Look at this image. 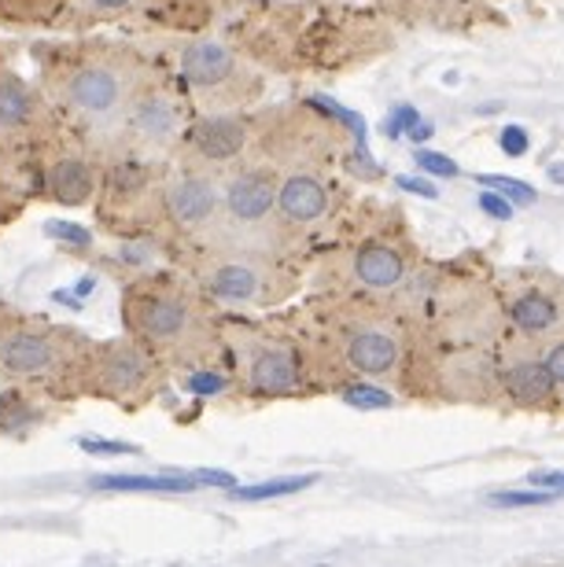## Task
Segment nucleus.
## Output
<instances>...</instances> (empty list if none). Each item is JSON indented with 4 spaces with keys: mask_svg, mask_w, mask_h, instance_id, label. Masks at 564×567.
<instances>
[{
    "mask_svg": "<svg viewBox=\"0 0 564 567\" xmlns=\"http://www.w3.org/2000/svg\"><path fill=\"white\" fill-rule=\"evenodd\" d=\"M60 96L66 111L89 122V126H111V122H119L130 107V78L115 63L89 60L63 74Z\"/></svg>",
    "mask_w": 564,
    "mask_h": 567,
    "instance_id": "nucleus-1",
    "label": "nucleus"
},
{
    "mask_svg": "<svg viewBox=\"0 0 564 567\" xmlns=\"http://www.w3.org/2000/svg\"><path fill=\"white\" fill-rule=\"evenodd\" d=\"M126 321L144 343L177 350L196 332L199 313L188 302V295L174 288H137L133 295H126Z\"/></svg>",
    "mask_w": 564,
    "mask_h": 567,
    "instance_id": "nucleus-2",
    "label": "nucleus"
},
{
    "mask_svg": "<svg viewBox=\"0 0 564 567\" xmlns=\"http://www.w3.org/2000/svg\"><path fill=\"white\" fill-rule=\"evenodd\" d=\"M182 82L207 107L229 104L240 93V63L218 41H192L182 52Z\"/></svg>",
    "mask_w": 564,
    "mask_h": 567,
    "instance_id": "nucleus-3",
    "label": "nucleus"
},
{
    "mask_svg": "<svg viewBox=\"0 0 564 567\" xmlns=\"http://www.w3.org/2000/svg\"><path fill=\"white\" fill-rule=\"evenodd\" d=\"M163 207L166 218H171L177 229L185 233H199L214 225L222 210V188L214 185L211 174H199V169H182L166 181L163 188Z\"/></svg>",
    "mask_w": 564,
    "mask_h": 567,
    "instance_id": "nucleus-4",
    "label": "nucleus"
},
{
    "mask_svg": "<svg viewBox=\"0 0 564 567\" xmlns=\"http://www.w3.org/2000/svg\"><path fill=\"white\" fill-rule=\"evenodd\" d=\"M222 210L240 229H258L277 210V177L269 169H236L222 185Z\"/></svg>",
    "mask_w": 564,
    "mask_h": 567,
    "instance_id": "nucleus-5",
    "label": "nucleus"
},
{
    "mask_svg": "<svg viewBox=\"0 0 564 567\" xmlns=\"http://www.w3.org/2000/svg\"><path fill=\"white\" fill-rule=\"evenodd\" d=\"M247 137V122L240 115H229V111H207L199 115L196 122H188L182 141L199 163H211V166H225V163H236L244 155Z\"/></svg>",
    "mask_w": 564,
    "mask_h": 567,
    "instance_id": "nucleus-6",
    "label": "nucleus"
},
{
    "mask_svg": "<svg viewBox=\"0 0 564 567\" xmlns=\"http://www.w3.org/2000/svg\"><path fill=\"white\" fill-rule=\"evenodd\" d=\"M203 288H207L218 302L258 306L274 295V277H269L255 258H225V262L207 266Z\"/></svg>",
    "mask_w": 564,
    "mask_h": 567,
    "instance_id": "nucleus-7",
    "label": "nucleus"
},
{
    "mask_svg": "<svg viewBox=\"0 0 564 567\" xmlns=\"http://www.w3.org/2000/svg\"><path fill=\"white\" fill-rule=\"evenodd\" d=\"M126 122L144 147H160L166 152L171 144L182 141L185 133V118L177 104L160 89H144V93L130 96V107H126Z\"/></svg>",
    "mask_w": 564,
    "mask_h": 567,
    "instance_id": "nucleus-8",
    "label": "nucleus"
},
{
    "mask_svg": "<svg viewBox=\"0 0 564 567\" xmlns=\"http://www.w3.org/2000/svg\"><path fill=\"white\" fill-rule=\"evenodd\" d=\"M60 365V347L41 328H16L0 336V369L19 380H38Z\"/></svg>",
    "mask_w": 564,
    "mask_h": 567,
    "instance_id": "nucleus-9",
    "label": "nucleus"
},
{
    "mask_svg": "<svg viewBox=\"0 0 564 567\" xmlns=\"http://www.w3.org/2000/svg\"><path fill=\"white\" fill-rule=\"evenodd\" d=\"M96 372L100 388L126 399V394H137L152 380V358L141 343H111L107 350H100Z\"/></svg>",
    "mask_w": 564,
    "mask_h": 567,
    "instance_id": "nucleus-10",
    "label": "nucleus"
},
{
    "mask_svg": "<svg viewBox=\"0 0 564 567\" xmlns=\"http://www.w3.org/2000/svg\"><path fill=\"white\" fill-rule=\"evenodd\" d=\"M347 365H351L358 377H388V372L399 365L402 358V343L391 328H380V324H369V328H358L347 339Z\"/></svg>",
    "mask_w": 564,
    "mask_h": 567,
    "instance_id": "nucleus-11",
    "label": "nucleus"
},
{
    "mask_svg": "<svg viewBox=\"0 0 564 567\" xmlns=\"http://www.w3.org/2000/svg\"><path fill=\"white\" fill-rule=\"evenodd\" d=\"M277 210L288 225H314L329 214V188L307 169L277 181Z\"/></svg>",
    "mask_w": 564,
    "mask_h": 567,
    "instance_id": "nucleus-12",
    "label": "nucleus"
},
{
    "mask_svg": "<svg viewBox=\"0 0 564 567\" xmlns=\"http://www.w3.org/2000/svg\"><path fill=\"white\" fill-rule=\"evenodd\" d=\"M247 383L258 394H288L299 388V361L285 343H263L247 361Z\"/></svg>",
    "mask_w": 564,
    "mask_h": 567,
    "instance_id": "nucleus-13",
    "label": "nucleus"
},
{
    "mask_svg": "<svg viewBox=\"0 0 564 567\" xmlns=\"http://www.w3.org/2000/svg\"><path fill=\"white\" fill-rule=\"evenodd\" d=\"M49 192L66 207H82L96 192V169L82 155H60L49 169Z\"/></svg>",
    "mask_w": 564,
    "mask_h": 567,
    "instance_id": "nucleus-14",
    "label": "nucleus"
},
{
    "mask_svg": "<svg viewBox=\"0 0 564 567\" xmlns=\"http://www.w3.org/2000/svg\"><path fill=\"white\" fill-rule=\"evenodd\" d=\"M402 255L388 244H366L355 255V280L369 291H391L402 284Z\"/></svg>",
    "mask_w": 564,
    "mask_h": 567,
    "instance_id": "nucleus-15",
    "label": "nucleus"
},
{
    "mask_svg": "<svg viewBox=\"0 0 564 567\" xmlns=\"http://www.w3.org/2000/svg\"><path fill=\"white\" fill-rule=\"evenodd\" d=\"M502 383H505V391H510V399L513 402H527V405H543L554 399V377H550V369H546V361H539V358H521V361H513L510 369L502 372Z\"/></svg>",
    "mask_w": 564,
    "mask_h": 567,
    "instance_id": "nucleus-16",
    "label": "nucleus"
},
{
    "mask_svg": "<svg viewBox=\"0 0 564 567\" xmlns=\"http://www.w3.org/2000/svg\"><path fill=\"white\" fill-rule=\"evenodd\" d=\"M96 491L111 494H192L199 491L196 475H96Z\"/></svg>",
    "mask_w": 564,
    "mask_h": 567,
    "instance_id": "nucleus-17",
    "label": "nucleus"
},
{
    "mask_svg": "<svg viewBox=\"0 0 564 567\" xmlns=\"http://www.w3.org/2000/svg\"><path fill=\"white\" fill-rule=\"evenodd\" d=\"M33 115H38V100H33L30 85L19 74H0V133L27 130Z\"/></svg>",
    "mask_w": 564,
    "mask_h": 567,
    "instance_id": "nucleus-18",
    "label": "nucleus"
},
{
    "mask_svg": "<svg viewBox=\"0 0 564 567\" xmlns=\"http://www.w3.org/2000/svg\"><path fill=\"white\" fill-rule=\"evenodd\" d=\"M513 324L527 336H543L557 324V306L539 291H527L513 302Z\"/></svg>",
    "mask_w": 564,
    "mask_h": 567,
    "instance_id": "nucleus-19",
    "label": "nucleus"
},
{
    "mask_svg": "<svg viewBox=\"0 0 564 567\" xmlns=\"http://www.w3.org/2000/svg\"><path fill=\"white\" fill-rule=\"evenodd\" d=\"M148 163L141 158H119L115 166L107 169V196L111 199H137L144 188H148Z\"/></svg>",
    "mask_w": 564,
    "mask_h": 567,
    "instance_id": "nucleus-20",
    "label": "nucleus"
},
{
    "mask_svg": "<svg viewBox=\"0 0 564 567\" xmlns=\"http://www.w3.org/2000/svg\"><path fill=\"white\" fill-rule=\"evenodd\" d=\"M318 483V475H285V480H266V483H255V486H233L229 497L233 502H274V497H288V494H299L307 486Z\"/></svg>",
    "mask_w": 564,
    "mask_h": 567,
    "instance_id": "nucleus-21",
    "label": "nucleus"
},
{
    "mask_svg": "<svg viewBox=\"0 0 564 567\" xmlns=\"http://www.w3.org/2000/svg\"><path fill=\"white\" fill-rule=\"evenodd\" d=\"M561 494L554 491H499V494H488V505L491 508H535V505H550L557 502Z\"/></svg>",
    "mask_w": 564,
    "mask_h": 567,
    "instance_id": "nucleus-22",
    "label": "nucleus"
},
{
    "mask_svg": "<svg viewBox=\"0 0 564 567\" xmlns=\"http://www.w3.org/2000/svg\"><path fill=\"white\" fill-rule=\"evenodd\" d=\"M225 388H229V380H225V372H218V369H196L185 377V391L199 394V399H207V394H222Z\"/></svg>",
    "mask_w": 564,
    "mask_h": 567,
    "instance_id": "nucleus-23",
    "label": "nucleus"
},
{
    "mask_svg": "<svg viewBox=\"0 0 564 567\" xmlns=\"http://www.w3.org/2000/svg\"><path fill=\"white\" fill-rule=\"evenodd\" d=\"M44 233H49L52 240L66 244V247H93V233H89L85 225H74V221H49L44 225Z\"/></svg>",
    "mask_w": 564,
    "mask_h": 567,
    "instance_id": "nucleus-24",
    "label": "nucleus"
},
{
    "mask_svg": "<svg viewBox=\"0 0 564 567\" xmlns=\"http://www.w3.org/2000/svg\"><path fill=\"white\" fill-rule=\"evenodd\" d=\"M343 402L355 405V410H388L391 394L388 391H377V388H347L343 391Z\"/></svg>",
    "mask_w": 564,
    "mask_h": 567,
    "instance_id": "nucleus-25",
    "label": "nucleus"
},
{
    "mask_svg": "<svg viewBox=\"0 0 564 567\" xmlns=\"http://www.w3.org/2000/svg\"><path fill=\"white\" fill-rule=\"evenodd\" d=\"M483 185H491V188H499V192H505L502 199H516L521 207H532L535 203V188L532 185H524V181H510V177H480Z\"/></svg>",
    "mask_w": 564,
    "mask_h": 567,
    "instance_id": "nucleus-26",
    "label": "nucleus"
},
{
    "mask_svg": "<svg viewBox=\"0 0 564 567\" xmlns=\"http://www.w3.org/2000/svg\"><path fill=\"white\" fill-rule=\"evenodd\" d=\"M413 163L424 169V174H435V177H458V163L439 152H417Z\"/></svg>",
    "mask_w": 564,
    "mask_h": 567,
    "instance_id": "nucleus-27",
    "label": "nucleus"
},
{
    "mask_svg": "<svg viewBox=\"0 0 564 567\" xmlns=\"http://www.w3.org/2000/svg\"><path fill=\"white\" fill-rule=\"evenodd\" d=\"M85 453H100V457H126V453H137V446L130 442H107V439H82Z\"/></svg>",
    "mask_w": 564,
    "mask_h": 567,
    "instance_id": "nucleus-28",
    "label": "nucleus"
},
{
    "mask_svg": "<svg viewBox=\"0 0 564 567\" xmlns=\"http://www.w3.org/2000/svg\"><path fill=\"white\" fill-rule=\"evenodd\" d=\"M480 210L491 214V218H499V221L513 218V203L502 199V196H494V192H483V196H480Z\"/></svg>",
    "mask_w": 564,
    "mask_h": 567,
    "instance_id": "nucleus-29",
    "label": "nucleus"
},
{
    "mask_svg": "<svg viewBox=\"0 0 564 567\" xmlns=\"http://www.w3.org/2000/svg\"><path fill=\"white\" fill-rule=\"evenodd\" d=\"M499 144H502V152H505V155H516V158H521V155L527 152V133H524L521 126H505Z\"/></svg>",
    "mask_w": 564,
    "mask_h": 567,
    "instance_id": "nucleus-30",
    "label": "nucleus"
},
{
    "mask_svg": "<svg viewBox=\"0 0 564 567\" xmlns=\"http://www.w3.org/2000/svg\"><path fill=\"white\" fill-rule=\"evenodd\" d=\"M546 369H550V377H554L557 388H564V339H561V343L550 347V354H546Z\"/></svg>",
    "mask_w": 564,
    "mask_h": 567,
    "instance_id": "nucleus-31",
    "label": "nucleus"
},
{
    "mask_svg": "<svg viewBox=\"0 0 564 567\" xmlns=\"http://www.w3.org/2000/svg\"><path fill=\"white\" fill-rule=\"evenodd\" d=\"M406 126H417V111L402 104V107L391 115V122H388V133H391V137H402V130H406Z\"/></svg>",
    "mask_w": 564,
    "mask_h": 567,
    "instance_id": "nucleus-32",
    "label": "nucleus"
},
{
    "mask_svg": "<svg viewBox=\"0 0 564 567\" xmlns=\"http://www.w3.org/2000/svg\"><path fill=\"white\" fill-rule=\"evenodd\" d=\"M399 188L413 192V196H424V199H435L439 196L432 181H421V177H399Z\"/></svg>",
    "mask_w": 564,
    "mask_h": 567,
    "instance_id": "nucleus-33",
    "label": "nucleus"
},
{
    "mask_svg": "<svg viewBox=\"0 0 564 567\" xmlns=\"http://www.w3.org/2000/svg\"><path fill=\"white\" fill-rule=\"evenodd\" d=\"M532 483L543 486V491L564 494V472H532Z\"/></svg>",
    "mask_w": 564,
    "mask_h": 567,
    "instance_id": "nucleus-34",
    "label": "nucleus"
},
{
    "mask_svg": "<svg viewBox=\"0 0 564 567\" xmlns=\"http://www.w3.org/2000/svg\"><path fill=\"white\" fill-rule=\"evenodd\" d=\"M122 258H126V262H133V266H144V262H152V251L144 244H133V247H126V251H122Z\"/></svg>",
    "mask_w": 564,
    "mask_h": 567,
    "instance_id": "nucleus-35",
    "label": "nucleus"
},
{
    "mask_svg": "<svg viewBox=\"0 0 564 567\" xmlns=\"http://www.w3.org/2000/svg\"><path fill=\"white\" fill-rule=\"evenodd\" d=\"M130 4H133V0H93V8H100V11H122Z\"/></svg>",
    "mask_w": 564,
    "mask_h": 567,
    "instance_id": "nucleus-36",
    "label": "nucleus"
},
{
    "mask_svg": "<svg viewBox=\"0 0 564 567\" xmlns=\"http://www.w3.org/2000/svg\"><path fill=\"white\" fill-rule=\"evenodd\" d=\"M410 137H413V141H428V137H432V126H428V122H424V126H413V130H410Z\"/></svg>",
    "mask_w": 564,
    "mask_h": 567,
    "instance_id": "nucleus-37",
    "label": "nucleus"
},
{
    "mask_svg": "<svg viewBox=\"0 0 564 567\" xmlns=\"http://www.w3.org/2000/svg\"><path fill=\"white\" fill-rule=\"evenodd\" d=\"M93 288H96V280H93V277H82V280H78V295H93Z\"/></svg>",
    "mask_w": 564,
    "mask_h": 567,
    "instance_id": "nucleus-38",
    "label": "nucleus"
},
{
    "mask_svg": "<svg viewBox=\"0 0 564 567\" xmlns=\"http://www.w3.org/2000/svg\"><path fill=\"white\" fill-rule=\"evenodd\" d=\"M550 181H557V185H564V163H554V166H550Z\"/></svg>",
    "mask_w": 564,
    "mask_h": 567,
    "instance_id": "nucleus-39",
    "label": "nucleus"
}]
</instances>
